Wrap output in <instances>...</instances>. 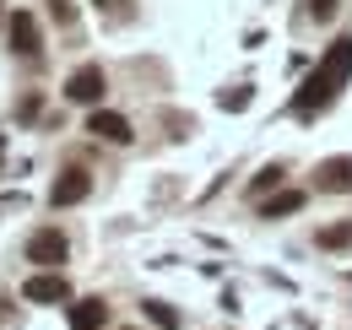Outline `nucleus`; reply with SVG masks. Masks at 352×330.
<instances>
[{
	"mask_svg": "<svg viewBox=\"0 0 352 330\" xmlns=\"http://www.w3.org/2000/svg\"><path fill=\"white\" fill-rule=\"evenodd\" d=\"M347 82H352V33H342V38L320 54V65L304 76V87L293 92V114H298V120H314L320 109H331V103L342 98Z\"/></svg>",
	"mask_w": 352,
	"mask_h": 330,
	"instance_id": "f257e3e1",
	"label": "nucleus"
},
{
	"mask_svg": "<svg viewBox=\"0 0 352 330\" xmlns=\"http://www.w3.org/2000/svg\"><path fill=\"white\" fill-rule=\"evenodd\" d=\"M103 65H82V71H76V76H71V82H65V98H71V103H103Z\"/></svg>",
	"mask_w": 352,
	"mask_h": 330,
	"instance_id": "0eeeda50",
	"label": "nucleus"
},
{
	"mask_svg": "<svg viewBox=\"0 0 352 330\" xmlns=\"http://www.w3.org/2000/svg\"><path fill=\"white\" fill-rule=\"evenodd\" d=\"M6 38H11V49H16L22 60H38V49H44V38H38V16H33V11H11Z\"/></svg>",
	"mask_w": 352,
	"mask_h": 330,
	"instance_id": "f03ea898",
	"label": "nucleus"
},
{
	"mask_svg": "<svg viewBox=\"0 0 352 330\" xmlns=\"http://www.w3.org/2000/svg\"><path fill=\"white\" fill-rule=\"evenodd\" d=\"M352 244V222H336V228H320V249H347Z\"/></svg>",
	"mask_w": 352,
	"mask_h": 330,
	"instance_id": "f8f14e48",
	"label": "nucleus"
},
{
	"mask_svg": "<svg viewBox=\"0 0 352 330\" xmlns=\"http://www.w3.org/2000/svg\"><path fill=\"white\" fill-rule=\"evenodd\" d=\"M103 325H109V303H103V298L71 303V330H103Z\"/></svg>",
	"mask_w": 352,
	"mask_h": 330,
	"instance_id": "1a4fd4ad",
	"label": "nucleus"
},
{
	"mask_svg": "<svg viewBox=\"0 0 352 330\" xmlns=\"http://www.w3.org/2000/svg\"><path fill=\"white\" fill-rule=\"evenodd\" d=\"M22 298H28V303H65V298H71V282H65L60 271H38V276H28Z\"/></svg>",
	"mask_w": 352,
	"mask_h": 330,
	"instance_id": "39448f33",
	"label": "nucleus"
},
{
	"mask_svg": "<svg viewBox=\"0 0 352 330\" xmlns=\"http://www.w3.org/2000/svg\"><path fill=\"white\" fill-rule=\"evenodd\" d=\"M65 254H71V244H65V233H60V228H38V233L28 239V260H33V265H44V271H54Z\"/></svg>",
	"mask_w": 352,
	"mask_h": 330,
	"instance_id": "7ed1b4c3",
	"label": "nucleus"
},
{
	"mask_svg": "<svg viewBox=\"0 0 352 330\" xmlns=\"http://www.w3.org/2000/svg\"><path fill=\"white\" fill-rule=\"evenodd\" d=\"M314 184L331 190V195H352V157H331V163H320Z\"/></svg>",
	"mask_w": 352,
	"mask_h": 330,
	"instance_id": "6e6552de",
	"label": "nucleus"
},
{
	"mask_svg": "<svg viewBox=\"0 0 352 330\" xmlns=\"http://www.w3.org/2000/svg\"><path fill=\"white\" fill-rule=\"evenodd\" d=\"M244 103H250V87L244 92H222V109H244Z\"/></svg>",
	"mask_w": 352,
	"mask_h": 330,
	"instance_id": "2eb2a0df",
	"label": "nucleus"
},
{
	"mask_svg": "<svg viewBox=\"0 0 352 330\" xmlns=\"http://www.w3.org/2000/svg\"><path fill=\"white\" fill-rule=\"evenodd\" d=\"M336 6H342V0H309V16H314V22H331Z\"/></svg>",
	"mask_w": 352,
	"mask_h": 330,
	"instance_id": "4468645a",
	"label": "nucleus"
},
{
	"mask_svg": "<svg viewBox=\"0 0 352 330\" xmlns=\"http://www.w3.org/2000/svg\"><path fill=\"white\" fill-rule=\"evenodd\" d=\"M87 190H92V173L87 168H65L60 179H54V190H49V206L60 211V206H76V201H87Z\"/></svg>",
	"mask_w": 352,
	"mask_h": 330,
	"instance_id": "20e7f679",
	"label": "nucleus"
},
{
	"mask_svg": "<svg viewBox=\"0 0 352 330\" xmlns=\"http://www.w3.org/2000/svg\"><path fill=\"white\" fill-rule=\"evenodd\" d=\"M141 314H146V320H152L157 330H179V309L157 303V298H146V303H141Z\"/></svg>",
	"mask_w": 352,
	"mask_h": 330,
	"instance_id": "9b49d317",
	"label": "nucleus"
},
{
	"mask_svg": "<svg viewBox=\"0 0 352 330\" xmlns=\"http://www.w3.org/2000/svg\"><path fill=\"white\" fill-rule=\"evenodd\" d=\"M298 206H304V190H282V195L261 201V217H293Z\"/></svg>",
	"mask_w": 352,
	"mask_h": 330,
	"instance_id": "9d476101",
	"label": "nucleus"
},
{
	"mask_svg": "<svg viewBox=\"0 0 352 330\" xmlns=\"http://www.w3.org/2000/svg\"><path fill=\"white\" fill-rule=\"evenodd\" d=\"M87 130L92 135H98V141H114V146H131V120H125V114H109V109H92L87 114Z\"/></svg>",
	"mask_w": 352,
	"mask_h": 330,
	"instance_id": "423d86ee",
	"label": "nucleus"
},
{
	"mask_svg": "<svg viewBox=\"0 0 352 330\" xmlns=\"http://www.w3.org/2000/svg\"><path fill=\"white\" fill-rule=\"evenodd\" d=\"M54 16H60V22H71V16H76V11H71V0H54Z\"/></svg>",
	"mask_w": 352,
	"mask_h": 330,
	"instance_id": "dca6fc26",
	"label": "nucleus"
},
{
	"mask_svg": "<svg viewBox=\"0 0 352 330\" xmlns=\"http://www.w3.org/2000/svg\"><path fill=\"white\" fill-rule=\"evenodd\" d=\"M98 6H114V0H98Z\"/></svg>",
	"mask_w": 352,
	"mask_h": 330,
	"instance_id": "f3484780",
	"label": "nucleus"
},
{
	"mask_svg": "<svg viewBox=\"0 0 352 330\" xmlns=\"http://www.w3.org/2000/svg\"><path fill=\"white\" fill-rule=\"evenodd\" d=\"M282 179H287V173H282L276 163H271V168H261V173H255V184H250V195H265V190H276Z\"/></svg>",
	"mask_w": 352,
	"mask_h": 330,
	"instance_id": "ddd939ff",
	"label": "nucleus"
}]
</instances>
